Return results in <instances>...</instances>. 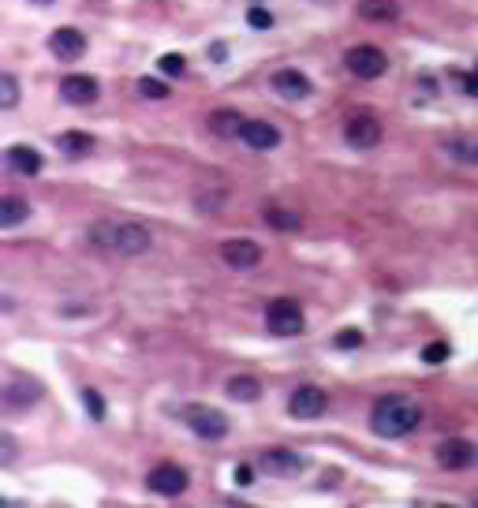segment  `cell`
<instances>
[{
  "mask_svg": "<svg viewBox=\"0 0 478 508\" xmlns=\"http://www.w3.org/2000/svg\"><path fill=\"white\" fill-rule=\"evenodd\" d=\"M239 138H243L250 150H276L281 146V131H276L269 120H247V127H243V135Z\"/></svg>",
  "mask_w": 478,
  "mask_h": 508,
  "instance_id": "obj_16",
  "label": "cell"
},
{
  "mask_svg": "<svg viewBox=\"0 0 478 508\" xmlns=\"http://www.w3.org/2000/svg\"><path fill=\"white\" fill-rule=\"evenodd\" d=\"M433 456H437V463H441L445 471H467V467L478 463V449L471 445L467 437H448V441H441V445L433 449Z\"/></svg>",
  "mask_w": 478,
  "mask_h": 508,
  "instance_id": "obj_7",
  "label": "cell"
},
{
  "mask_svg": "<svg viewBox=\"0 0 478 508\" xmlns=\"http://www.w3.org/2000/svg\"><path fill=\"white\" fill-rule=\"evenodd\" d=\"M146 486L153 493H161V497H180V493L191 486V475H187V467H180V463H157L153 471L146 475Z\"/></svg>",
  "mask_w": 478,
  "mask_h": 508,
  "instance_id": "obj_6",
  "label": "cell"
},
{
  "mask_svg": "<svg viewBox=\"0 0 478 508\" xmlns=\"http://www.w3.org/2000/svg\"><path fill=\"white\" fill-rule=\"evenodd\" d=\"M333 344H337V348H344V351H351V348L363 344V333H358V329H340V333L333 336Z\"/></svg>",
  "mask_w": 478,
  "mask_h": 508,
  "instance_id": "obj_31",
  "label": "cell"
},
{
  "mask_svg": "<svg viewBox=\"0 0 478 508\" xmlns=\"http://www.w3.org/2000/svg\"><path fill=\"white\" fill-rule=\"evenodd\" d=\"M157 71L168 75V79H180V75L187 71V60H183L180 53H165L161 60H157Z\"/></svg>",
  "mask_w": 478,
  "mask_h": 508,
  "instance_id": "obj_26",
  "label": "cell"
},
{
  "mask_svg": "<svg viewBox=\"0 0 478 508\" xmlns=\"http://www.w3.org/2000/svg\"><path fill=\"white\" fill-rule=\"evenodd\" d=\"M183 423H187L202 441L228 437V415L217 411V408H209V403H187V408H183Z\"/></svg>",
  "mask_w": 478,
  "mask_h": 508,
  "instance_id": "obj_3",
  "label": "cell"
},
{
  "mask_svg": "<svg viewBox=\"0 0 478 508\" xmlns=\"http://www.w3.org/2000/svg\"><path fill=\"white\" fill-rule=\"evenodd\" d=\"M221 258L228 269H255L262 262V247L255 240H224L221 243Z\"/></svg>",
  "mask_w": 478,
  "mask_h": 508,
  "instance_id": "obj_11",
  "label": "cell"
},
{
  "mask_svg": "<svg viewBox=\"0 0 478 508\" xmlns=\"http://www.w3.org/2000/svg\"><path fill=\"white\" fill-rule=\"evenodd\" d=\"M262 217H265V225H273L276 232H296L303 225V217L296 210H284V206H265Z\"/></svg>",
  "mask_w": 478,
  "mask_h": 508,
  "instance_id": "obj_24",
  "label": "cell"
},
{
  "mask_svg": "<svg viewBox=\"0 0 478 508\" xmlns=\"http://www.w3.org/2000/svg\"><path fill=\"white\" fill-rule=\"evenodd\" d=\"M325 408H329V396L317 385H299L288 400L291 419H317V415H325Z\"/></svg>",
  "mask_w": 478,
  "mask_h": 508,
  "instance_id": "obj_9",
  "label": "cell"
},
{
  "mask_svg": "<svg viewBox=\"0 0 478 508\" xmlns=\"http://www.w3.org/2000/svg\"><path fill=\"white\" fill-rule=\"evenodd\" d=\"M247 23H250L255 30H269V27H273V11H265V8H250V11H247Z\"/></svg>",
  "mask_w": 478,
  "mask_h": 508,
  "instance_id": "obj_30",
  "label": "cell"
},
{
  "mask_svg": "<svg viewBox=\"0 0 478 508\" xmlns=\"http://www.w3.org/2000/svg\"><path fill=\"white\" fill-rule=\"evenodd\" d=\"M83 403H86V415H90L94 423H101V419H105V400H101L98 389H86V393H83Z\"/></svg>",
  "mask_w": 478,
  "mask_h": 508,
  "instance_id": "obj_27",
  "label": "cell"
},
{
  "mask_svg": "<svg viewBox=\"0 0 478 508\" xmlns=\"http://www.w3.org/2000/svg\"><path fill=\"white\" fill-rule=\"evenodd\" d=\"M4 165L11 168V172H19V176H37L45 161H42V153L30 150V146H11L4 153Z\"/></svg>",
  "mask_w": 478,
  "mask_h": 508,
  "instance_id": "obj_17",
  "label": "cell"
},
{
  "mask_svg": "<svg viewBox=\"0 0 478 508\" xmlns=\"http://www.w3.org/2000/svg\"><path fill=\"white\" fill-rule=\"evenodd\" d=\"M463 90H467L471 98H478V71H471V75H463Z\"/></svg>",
  "mask_w": 478,
  "mask_h": 508,
  "instance_id": "obj_33",
  "label": "cell"
},
{
  "mask_svg": "<svg viewBox=\"0 0 478 508\" xmlns=\"http://www.w3.org/2000/svg\"><path fill=\"white\" fill-rule=\"evenodd\" d=\"M139 94L161 101V98H168V86H165L161 79H150V75H146V79H139Z\"/></svg>",
  "mask_w": 478,
  "mask_h": 508,
  "instance_id": "obj_28",
  "label": "cell"
},
{
  "mask_svg": "<svg viewBox=\"0 0 478 508\" xmlns=\"http://www.w3.org/2000/svg\"><path fill=\"white\" fill-rule=\"evenodd\" d=\"M243 127L247 120L239 116L235 109H217V112H209V131L221 135V138H239L243 135Z\"/></svg>",
  "mask_w": 478,
  "mask_h": 508,
  "instance_id": "obj_18",
  "label": "cell"
},
{
  "mask_svg": "<svg viewBox=\"0 0 478 508\" xmlns=\"http://www.w3.org/2000/svg\"><path fill=\"white\" fill-rule=\"evenodd\" d=\"M445 359H448V344L433 341V344L422 348V362H430V367H437V362H445Z\"/></svg>",
  "mask_w": 478,
  "mask_h": 508,
  "instance_id": "obj_29",
  "label": "cell"
},
{
  "mask_svg": "<svg viewBox=\"0 0 478 508\" xmlns=\"http://www.w3.org/2000/svg\"><path fill=\"white\" fill-rule=\"evenodd\" d=\"M422 408L407 396H381L370 411V430L378 437H407L411 430H419Z\"/></svg>",
  "mask_w": 478,
  "mask_h": 508,
  "instance_id": "obj_2",
  "label": "cell"
},
{
  "mask_svg": "<svg viewBox=\"0 0 478 508\" xmlns=\"http://www.w3.org/2000/svg\"><path fill=\"white\" fill-rule=\"evenodd\" d=\"M30 4H42L45 8V4H52V0H30Z\"/></svg>",
  "mask_w": 478,
  "mask_h": 508,
  "instance_id": "obj_35",
  "label": "cell"
},
{
  "mask_svg": "<svg viewBox=\"0 0 478 508\" xmlns=\"http://www.w3.org/2000/svg\"><path fill=\"white\" fill-rule=\"evenodd\" d=\"M57 146H60V153H68V158H86V153L94 150V135H86V131H60L57 135Z\"/></svg>",
  "mask_w": 478,
  "mask_h": 508,
  "instance_id": "obj_21",
  "label": "cell"
},
{
  "mask_svg": "<svg viewBox=\"0 0 478 508\" xmlns=\"http://www.w3.org/2000/svg\"><path fill=\"white\" fill-rule=\"evenodd\" d=\"M269 83H273V90L281 94L284 101H303V98H310V79L303 75L299 68H281V71H273L269 75Z\"/></svg>",
  "mask_w": 478,
  "mask_h": 508,
  "instance_id": "obj_13",
  "label": "cell"
},
{
  "mask_svg": "<svg viewBox=\"0 0 478 508\" xmlns=\"http://www.w3.org/2000/svg\"><path fill=\"white\" fill-rule=\"evenodd\" d=\"M381 124L374 120V116H351L348 127H344V138H348V146L355 150H374L381 142Z\"/></svg>",
  "mask_w": 478,
  "mask_h": 508,
  "instance_id": "obj_12",
  "label": "cell"
},
{
  "mask_svg": "<svg viewBox=\"0 0 478 508\" xmlns=\"http://www.w3.org/2000/svg\"><path fill=\"white\" fill-rule=\"evenodd\" d=\"M441 150L456 165H478V142H471V138H445Z\"/></svg>",
  "mask_w": 478,
  "mask_h": 508,
  "instance_id": "obj_23",
  "label": "cell"
},
{
  "mask_svg": "<svg viewBox=\"0 0 478 508\" xmlns=\"http://www.w3.org/2000/svg\"><path fill=\"white\" fill-rule=\"evenodd\" d=\"M262 467L276 478H296V475H303L307 460H303L299 452H291V449H269L262 456Z\"/></svg>",
  "mask_w": 478,
  "mask_h": 508,
  "instance_id": "obj_14",
  "label": "cell"
},
{
  "mask_svg": "<svg viewBox=\"0 0 478 508\" xmlns=\"http://www.w3.org/2000/svg\"><path fill=\"white\" fill-rule=\"evenodd\" d=\"M0 463H16V441H11V434H0Z\"/></svg>",
  "mask_w": 478,
  "mask_h": 508,
  "instance_id": "obj_32",
  "label": "cell"
},
{
  "mask_svg": "<svg viewBox=\"0 0 478 508\" xmlns=\"http://www.w3.org/2000/svg\"><path fill=\"white\" fill-rule=\"evenodd\" d=\"M265 325H269V333H276V336H296V333H303L307 318H303V307L296 299H273V303L265 307Z\"/></svg>",
  "mask_w": 478,
  "mask_h": 508,
  "instance_id": "obj_4",
  "label": "cell"
},
{
  "mask_svg": "<svg viewBox=\"0 0 478 508\" xmlns=\"http://www.w3.org/2000/svg\"><path fill=\"white\" fill-rule=\"evenodd\" d=\"M344 68H348L355 79H381L389 60H385V53L374 45H351L348 53H344Z\"/></svg>",
  "mask_w": 478,
  "mask_h": 508,
  "instance_id": "obj_5",
  "label": "cell"
},
{
  "mask_svg": "<svg viewBox=\"0 0 478 508\" xmlns=\"http://www.w3.org/2000/svg\"><path fill=\"white\" fill-rule=\"evenodd\" d=\"M42 382L37 377H26V374H16L8 382V389H4V408L8 411H26V408H34L37 400H42Z\"/></svg>",
  "mask_w": 478,
  "mask_h": 508,
  "instance_id": "obj_8",
  "label": "cell"
},
{
  "mask_svg": "<svg viewBox=\"0 0 478 508\" xmlns=\"http://www.w3.org/2000/svg\"><path fill=\"white\" fill-rule=\"evenodd\" d=\"M0 105L4 109H16L19 105V83H16V75H0Z\"/></svg>",
  "mask_w": 478,
  "mask_h": 508,
  "instance_id": "obj_25",
  "label": "cell"
},
{
  "mask_svg": "<svg viewBox=\"0 0 478 508\" xmlns=\"http://www.w3.org/2000/svg\"><path fill=\"white\" fill-rule=\"evenodd\" d=\"M60 98L68 101V105H94V101L101 98V86L94 75H64L60 79Z\"/></svg>",
  "mask_w": 478,
  "mask_h": 508,
  "instance_id": "obj_10",
  "label": "cell"
},
{
  "mask_svg": "<svg viewBox=\"0 0 478 508\" xmlns=\"http://www.w3.org/2000/svg\"><path fill=\"white\" fill-rule=\"evenodd\" d=\"M86 240L105 254H124V258L146 254L153 247L150 228H142L139 220H98V225H90Z\"/></svg>",
  "mask_w": 478,
  "mask_h": 508,
  "instance_id": "obj_1",
  "label": "cell"
},
{
  "mask_svg": "<svg viewBox=\"0 0 478 508\" xmlns=\"http://www.w3.org/2000/svg\"><path fill=\"white\" fill-rule=\"evenodd\" d=\"M26 217H30V206H26L19 194H4V199H0V228H19Z\"/></svg>",
  "mask_w": 478,
  "mask_h": 508,
  "instance_id": "obj_20",
  "label": "cell"
},
{
  "mask_svg": "<svg viewBox=\"0 0 478 508\" xmlns=\"http://www.w3.org/2000/svg\"><path fill=\"white\" fill-rule=\"evenodd\" d=\"M49 49H52V57L57 60H78L86 53V37H83V30H75V27H60V30L49 34Z\"/></svg>",
  "mask_w": 478,
  "mask_h": 508,
  "instance_id": "obj_15",
  "label": "cell"
},
{
  "mask_svg": "<svg viewBox=\"0 0 478 508\" xmlns=\"http://www.w3.org/2000/svg\"><path fill=\"white\" fill-rule=\"evenodd\" d=\"M250 478H255V471H250V467H235V482H239V486H247Z\"/></svg>",
  "mask_w": 478,
  "mask_h": 508,
  "instance_id": "obj_34",
  "label": "cell"
},
{
  "mask_svg": "<svg viewBox=\"0 0 478 508\" xmlns=\"http://www.w3.org/2000/svg\"><path fill=\"white\" fill-rule=\"evenodd\" d=\"M358 16L370 23H392V19H400V8L392 0H358Z\"/></svg>",
  "mask_w": 478,
  "mask_h": 508,
  "instance_id": "obj_22",
  "label": "cell"
},
{
  "mask_svg": "<svg viewBox=\"0 0 478 508\" xmlns=\"http://www.w3.org/2000/svg\"><path fill=\"white\" fill-rule=\"evenodd\" d=\"M224 393L232 400H239V403H255L262 396V385H258V377H250V374H235V377H228Z\"/></svg>",
  "mask_w": 478,
  "mask_h": 508,
  "instance_id": "obj_19",
  "label": "cell"
}]
</instances>
